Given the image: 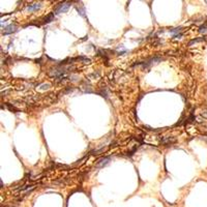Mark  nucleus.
Instances as JSON below:
<instances>
[{
	"label": "nucleus",
	"instance_id": "obj_13",
	"mask_svg": "<svg viewBox=\"0 0 207 207\" xmlns=\"http://www.w3.org/2000/svg\"><path fill=\"white\" fill-rule=\"evenodd\" d=\"M204 115H205V116L207 117V112H204Z\"/></svg>",
	"mask_w": 207,
	"mask_h": 207
},
{
	"label": "nucleus",
	"instance_id": "obj_4",
	"mask_svg": "<svg viewBox=\"0 0 207 207\" xmlns=\"http://www.w3.org/2000/svg\"><path fill=\"white\" fill-rule=\"evenodd\" d=\"M17 30V27H16V25H8L7 27H5L4 28V30H3V34H10V33H12V32H15Z\"/></svg>",
	"mask_w": 207,
	"mask_h": 207
},
{
	"label": "nucleus",
	"instance_id": "obj_9",
	"mask_svg": "<svg viewBox=\"0 0 207 207\" xmlns=\"http://www.w3.org/2000/svg\"><path fill=\"white\" fill-rule=\"evenodd\" d=\"M181 30H182L181 27H178V28H173V29H171L170 31H171L172 34H174V36H175V35H178V32H181Z\"/></svg>",
	"mask_w": 207,
	"mask_h": 207
},
{
	"label": "nucleus",
	"instance_id": "obj_6",
	"mask_svg": "<svg viewBox=\"0 0 207 207\" xmlns=\"http://www.w3.org/2000/svg\"><path fill=\"white\" fill-rule=\"evenodd\" d=\"M206 37H200V38H195V39H192L190 43H189V46H193L194 44H197V43H200V41H203L205 40Z\"/></svg>",
	"mask_w": 207,
	"mask_h": 207
},
{
	"label": "nucleus",
	"instance_id": "obj_3",
	"mask_svg": "<svg viewBox=\"0 0 207 207\" xmlns=\"http://www.w3.org/2000/svg\"><path fill=\"white\" fill-rule=\"evenodd\" d=\"M161 60H162L161 58H151L150 60H148V61H145V62H143V63H141V64L143 65V67H148V66L152 65L153 63H156V62L161 61Z\"/></svg>",
	"mask_w": 207,
	"mask_h": 207
},
{
	"label": "nucleus",
	"instance_id": "obj_12",
	"mask_svg": "<svg viewBox=\"0 0 207 207\" xmlns=\"http://www.w3.org/2000/svg\"><path fill=\"white\" fill-rule=\"evenodd\" d=\"M7 108H8V109L10 110V111H16V112H18V111H19V110H18V109H16L15 107H11L10 105H7Z\"/></svg>",
	"mask_w": 207,
	"mask_h": 207
},
{
	"label": "nucleus",
	"instance_id": "obj_10",
	"mask_svg": "<svg viewBox=\"0 0 207 207\" xmlns=\"http://www.w3.org/2000/svg\"><path fill=\"white\" fill-rule=\"evenodd\" d=\"M199 32L200 33H206L207 32V25H202V26H200V28H199Z\"/></svg>",
	"mask_w": 207,
	"mask_h": 207
},
{
	"label": "nucleus",
	"instance_id": "obj_11",
	"mask_svg": "<svg viewBox=\"0 0 207 207\" xmlns=\"http://www.w3.org/2000/svg\"><path fill=\"white\" fill-rule=\"evenodd\" d=\"M49 88H50V84H41L39 86L40 90H45V89H49Z\"/></svg>",
	"mask_w": 207,
	"mask_h": 207
},
{
	"label": "nucleus",
	"instance_id": "obj_2",
	"mask_svg": "<svg viewBox=\"0 0 207 207\" xmlns=\"http://www.w3.org/2000/svg\"><path fill=\"white\" fill-rule=\"evenodd\" d=\"M110 160H111L110 157H104V158H101V160H100L98 163H96L95 167H96V168H103V167H105V166H107V165L109 164Z\"/></svg>",
	"mask_w": 207,
	"mask_h": 207
},
{
	"label": "nucleus",
	"instance_id": "obj_8",
	"mask_svg": "<svg viewBox=\"0 0 207 207\" xmlns=\"http://www.w3.org/2000/svg\"><path fill=\"white\" fill-rule=\"evenodd\" d=\"M54 20V13H50L49 16H47L45 18V23H50Z\"/></svg>",
	"mask_w": 207,
	"mask_h": 207
},
{
	"label": "nucleus",
	"instance_id": "obj_5",
	"mask_svg": "<svg viewBox=\"0 0 207 207\" xmlns=\"http://www.w3.org/2000/svg\"><path fill=\"white\" fill-rule=\"evenodd\" d=\"M40 6H41L40 3H32V4H30V5L27 6V10H28L29 12L35 11V10H37V9L40 8Z\"/></svg>",
	"mask_w": 207,
	"mask_h": 207
},
{
	"label": "nucleus",
	"instance_id": "obj_7",
	"mask_svg": "<svg viewBox=\"0 0 207 207\" xmlns=\"http://www.w3.org/2000/svg\"><path fill=\"white\" fill-rule=\"evenodd\" d=\"M176 141L175 138H167V139H165L162 141L163 144H172V143H174Z\"/></svg>",
	"mask_w": 207,
	"mask_h": 207
},
{
	"label": "nucleus",
	"instance_id": "obj_1",
	"mask_svg": "<svg viewBox=\"0 0 207 207\" xmlns=\"http://www.w3.org/2000/svg\"><path fill=\"white\" fill-rule=\"evenodd\" d=\"M71 4H72L71 2H61V3H59L56 6V8H55V13H56V15H58V13L67 11L68 8L71 7Z\"/></svg>",
	"mask_w": 207,
	"mask_h": 207
}]
</instances>
